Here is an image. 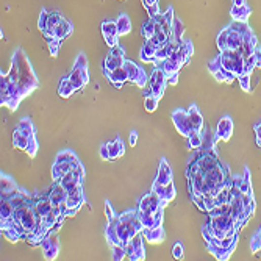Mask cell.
<instances>
[{
	"mask_svg": "<svg viewBox=\"0 0 261 261\" xmlns=\"http://www.w3.org/2000/svg\"><path fill=\"white\" fill-rule=\"evenodd\" d=\"M259 50H261V46H259Z\"/></svg>",
	"mask_w": 261,
	"mask_h": 261,
	"instance_id": "obj_51",
	"label": "cell"
},
{
	"mask_svg": "<svg viewBox=\"0 0 261 261\" xmlns=\"http://www.w3.org/2000/svg\"><path fill=\"white\" fill-rule=\"evenodd\" d=\"M190 113V119L193 124L194 132H200L202 133V128H203V116L200 115V111L197 108V105H191V108L188 109Z\"/></svg>",
	"mask_w": 261,
	"mask_h": 261,
	"instance_id": "obj_16",
	"label": "cell"
},
{
	"mask_svg": "<svg viewBox=\"0 0 261 261\" xmlns=\"http://www.w3.org/2000/svg\"><path fill=\"white\" fill-rule=\"evenodd\" d=\"M158 97H155V96H147L145 99H144V106H145V109L148 111V113H154V111L158 108Z\"/></svg>",
	"mask_w": 261,
	"mask_h": 261,
	"instance_id": "obj_31",
	"label": "cell"
},
{
	"mask_svg": "<svg viewBox=\"0 0 261 261\" xmlns=\"http://www.w3.org/2000/svg\"><path fill=\"white\" fill-rule=\"evenodd\" d=\"M72 30H73L72 24H70L69 21L63 19V21L57 25V28H55L53 34H55V38H57L58 41H63V40H66L67 36L72 33Z\"/></svg>",
	"mask_w": 261,
	"mask_h": 261,
	"instance_id": "obj_17",
	"label": "cell"
},
{
	"mask_svg": "<svg viewBox=\"0 0 261 261\" xmlns=\"http://www.w3.org/2000/svg\"><path fill=\"white\" fill-rule=\"evenodd\" d=\"M255 60H256V69H259L261 67V50L259 49L255 50Z\"/></svg>",
	"mask_w": 261,
	"mask_h": 261,
	"instance_id": "obj_48",
	"label": "cell"
},
{
	"mask_svg": "<svg viewBox=\"0 0 261 261\" xmlns=\"http://www.w3.org/2000/svg\"><path fill=\"white\" fill-rule=\"evenodd\" d=\"M58 252H60V246L49 247L47 250H44V258L46 259H55V258L58 256Z\"/></svg>",
	"mask_w": 261,
	"mask_h": 261,
	"instance_id": "obj_39",
	"label": "cell"
},
{
	"mask_svg": "<svg viewBox=\"0 0 261 261\" xmlns=\"http://www.w3.org/2000/svg\"><path fill=\"white\" fill-rule=\"evenodd\" d=\"M69 80L72 82V85L76 86V89H82L88 82H89V76H88V69H80L73 66V70L69 73Z\"/></svg>",
	"mask_w": 261,
	"mask_h": 261,
	"instance_id": "obj_9",
	"label": "cell"
},
{
	"mask_svg": "<svg viewBox=\"0 0 261 261\" xmlns=\"http://www.w3.org/2000/svg\"><path fill=\"white\" fill-rule=\"evenodd\" d=\"M233 5H238V7L246 5V0H233Z\"/></svg>",
	"mask_w": 261,
	"mask_h": 261,
	"instance_id": "obj_50",
	"label": "cell"
},
{
	"mask_svg": "<svg viewBox=\"0 0 261 261\" xmlns=\"http://www.w3.org/2000/svg\"><path fill=\"white\" fill-rule=\"evenodd\" d=\"M118 38L119 36H103V40H105V43L113 49V47H116V46H119V41H118Z\"/></svg>",
	"mask_w": 261,
	"mask_h": 261,
	"instance_id": "obj_43",
	"label": "cell"
},
{
	"mask_svg": "<svg viewBox=\"0 0 261 261\" xmlns=\"http://www.w3.org/2000/svg\"><path fill=\"white\" fill-rule=\"evenodd\" d=\"M154 193H157L160 196V199L164 203H169L174 197H175V186L174 183H167V184H160V186H154L152 188Z\"/></svg>",
	"mask_w": 261,
	"mask_h": 261,
	"instance_id": "obj_11",
	"label": "cell"
},
{
	"mask_svg": "<svg viewBox=\"0 0 261 261\" xmlns=\"http://www.w3.org/2000/svg\"><path fill=\"white\" fill-rule=\"evenodd\" d=\"M108 147H109V160H116L121 155V138H116L113 142H108Z\"/></svg>",
	"mask_w": 261,
	"mask_h": 261,
	"instance_id": "obj_28",
	"label": "cell"
},
{
	"mask_svg": "<svg viewBox=\"0 0 261 261\" xmlns=\"http://www.w3.org/2000/svg\"><path fill=\"white\" fill-rule=\"evenodd\" d=\"M127 256V252H125V247L122 244H116L113 246V259L116 261H121Z\"/></svg>",
	"mask_w": 261,
	"mask_h": 261,
	"instance_id": "obj_34",
	"label": "cell"
},
{
	"mask_svg": "<svg viewBox=\"0 0 261 261\" xmlns=\"http://www.w3.org/2000/svg\"><path fill=\"white\" fill-rule=\"evenodd\" d=\"M136 142H138V132H132V133H130V138H128V144L132 147H135Z\"/></svg>",
	"mask_w": 261,
	"mask_h": 261,
	"instance_id": "obj_47",
	"label": "cell"
},
{
	"mask_svg": "<svg viewBox=\"0 0 261 261\" xmlns=\"http://www.w3.org/2000/svg\"><path fill=\"white\" fill-rule=\"evenodd\" d=\"M64 19V17L60 14V13H57V11H53V13H49V21H47V30L46 31H43V33H49V34H52L53 38H55V34H53V31H55V28H57V25L61 22ZM57 40V38H55Z\"/></svg>",
	"mask_w": 261,
	"mask_h": 261,
	"instance_id": "obj_22",
	"label": "cell"
},
{
	"mask_svg": "<svg viewBox=\"0 0 261 261\" xmlns=\"http://www.w3.org/2000/svg\"><path fill=\"white\" fill-rule=\"evenodd\" d=\"M105 213H106V219L108 220H113L116 217V214L113 213V208H111V203L108 200L105 202Z\"/></svg>",
	"mask_w": 261,
	"mask_h": 261,
	"instance_id": "obj_44",
	"label": "cell"
},
{
	"mask_svg": "<svg viewBox=\"0 0 261 261\" xmlns=\"http://www.w3.org/2000/svg\"><path fill=\"white\" fill-rule=\"evenodd\" d=\"M105 77L109 80V83L116 86V88H122V85L125 82H128V72L125 69V66H121L115 70H103Z\"/></svg>",
	"mask_w": 261,
	"mask_h": 261,
	"instance_id": "obj_8",
	"label": "cell"
},
{
	"mask_svg": "<svg viewBox=\"0 0 261 261\" xmlns=\"http://www.w3.org/2000/svg\"><path fill=\"white\" fill-rule=\"evenodd\" d=\"M17 184L14 183V180L8 175L2 174V194H11L14 191H17Z\"/></svg>",
	"mask_w": 261,
	"mask_h": 261,
	"instance_id": "obj_26",
	"label": "cell"
},
{
	"mask_svg": "<svg viewBox=\"0 0 261 261\" xmlns=\"http://www.w3.org/2000/svg\"><path fill=\"white\" fill-rule=\"evenodd\" d=\"M47 21H49V11L47 10H41L40 21H38V27H40L41 33L47 30Z\"/></svg>",
	"mask_w": 261,
	"mask_h": 261,
	"instance_id": "obj_36",
	"label": "cell"
},
{
	"mask_svg": "<svg viewBox=\"0 0 261 261\" xmlns=\"http://www.w3.org/2000/svg\"><path fill=\"white\" fill-rule=\"evenodd\" d=\"M77 161V160H76ZM76 161H67V163H53V167H52V177L55 181H60V178L67 174L72 167H73V163Z\"/></svg>",
	"mask_w": 261,
	"mask_h": 261,
	"instance_id": "obj_13",
	"label": "cell"
},
{
	"mask_svg": "<svg viewBox=\"0 0 261 261\" xmlns=\"http://www.w3.org/2000/svg\"><path fill=\"white\" fill-rule=\"evenodd\" d=\"M125 58H124V49L121 46H116L111 49L108 57L103 61V70H115L121 66H124Z\"/></svg>",
	"mask_w": 261,
	"mask_h": 261,
	"instance_id": "obj_6",
	"label": "cell"
},
{
	"mask_svg": "<svg viewBox=\"0 0 261 261\" xmlns=\"http://www.w3.org/2000/svg\"><path fill=\"white\" fill-rule=\"evenodd\" d=\"M154 33H155V19H148L144 25H142V36L145 40H151L152 36H154Z\"/></svg>",
	"mask_w": 261,
	"mask_h": 261,
	"instance_id": "obj_29",
	"label": "cell"
},
{
	"mask_svg": "<svg viewBox=\"0 0 261 261\" xmlns=\"http://www.w3.org/2000/svg\"><path fill=\"white\" fill-rule=\"evenodd\" d=\"M76 67H80V69H88V58L85 53H80L77 60H76Z\"/></svg>",
	"mask_w": 261,
	"mask_h": 261,
	"instance_id": "obj_41",
	"label": "cell"
},
{
	"mask_svg": "<svg viewBox=\"0 0 261 261\" xmlns=\"http://www.w3.org/2000/svg\"><path fill=\"white\" fill-rule=\"evenodd\" d=\"M226 46H227V28H223L217 36V47L220 52H223L226 50Z\"/></svg>",
	"mask_w": 261,
	"mask_h": 261,
	"instance_id": "obj_37",
	"label": "cell"
},
{
	"mask_svg": "<svg viewBox=\"0 0 261 261\" xmlns=\"http://www.w3.org/2000/svg\"><path fill=\"white\" fill-rule=\"evenodd\" d=\"M172 181V171L169 163L166 161V158L161 160L160 163V169H158V175L154 181V186H160V184H167Z\"/></svg>",
	"mask_w": 261,
	"mask_h": 261,
	"instance_id": "obj_10",
	"label": "cell"
},
{
	"mask_svg": "<svg viewBox=\"0 0 261 261\" xmlns=\"http://www.w3.org/2000/svg\"><path fill=\"white\" fill-rule=\"evenodd\" d=\"M144 238L148 242H161L164 239V230L163 227H157V229H142L141 230Z\"/></svg>",
	"mask_w": 261,
	"mask_h": 261,
	"instance_id": "obj_18",
	"label": "cell"
},
{
	"mask_svg": "<svg viewBox=\"0 0 261 261\" xmlns=\"http://www.w3.org/2000/svg\"><path fill=\"white\" fill-rule=\"evenodd\" d=\"M172 121L175 124V128L178 130V133L183 135V136H190L194 128H193V124H191V119H190V113L184 109H175L172 111Z\"/></svg>",
	"mask_w": 261,
	"mask_h": 261,
	"instance_id": "obj_2",
	"label": "cell"
},
{
	"mask_svg": "<svg viewBox=\"0 0 261 261\" xmlns=\"http://www.w3.org/2000/svg\"><path fill=\"white\" fill-rule=\"evenodd\" d=\"M167 203H164L160 196L157 193H151V194H147L144 196L141 200H139V205H138V210L139 211H144V213H157L160 208L166 207Z\"/></svg>",
	"mask_w": 261,
	"mask_h": 261,
	"instance_id": "obj_4",
	"label": "cell"
},
{
	"mask_svg": "<svg viewBox=\"0 0 261 261\" xmlns=\"http://www.w3.org/2000/svg\"><path fill=\"white\" fill-rule=\"evenodd\" d=\"M183 31H184L183 22L180 19H174L172 27H171V38H169V41L180 44L181 43V38H183Z\"/></svg>",
	"mask_w": 261,
	"mask_h": 261,
	"instance_id": "obj_21",
	"label": "cell"
},
{
	"mask_svg": "<svg viewBox=\"0 0 261 261\" xmlns=\"http://www.w3.org/2000/svg\"><path fill=\"white\" fill-rule=\"evenodd\" d=\"M47 196H49V199L52 200L53 205H60V203H63L67 199V191L64 190V186L60 181H55L53 186H52V190H50V193Z\"/></svg>",
	"mask_w": 261,
	"mask_h": 261,
	"instance_id": "obj_12",
	"label": "cell"
},
{
	"mask_svg": "<svg viewBox=\"0 0 261 261\" xmlns=\"http://www.w3.org/2000/svg\"><path fill=\"white\" fill-rule=\"evenodd\" d=\"M210 70H216L217 67H223L230 72H233L236 77H241L246 73V61L242 58L239 50H223L219 53V57L208 63Z\"/></svg>",
	"mask_w": 261,
	"mask_h": 261,
	"instance_id": "obj_1",
	"label": "cell"
},
{
	"mask_svg": "<svg viewBox=\"0 0 261 261\" xmlns=\"http://www.w3.org/2000/svg\"><path fill=\"white\" fill-rule=\"evenodd\" d=\"M142 4H144V7L147 8L148 5H152V4H158V0H142Z\"/></svg>",
	"mask_w": 261,
	"mask_h": 261,
	"instance_id": "obj_49",
	"label": "cell"
},
{
	"mask_svg": "<svg viewBox=\"0 0 261 261\" xmlns=\"http://www.w3.org/2000/svg\"><path fill=\"white\" fill-rule=\"evenodd\" d=\"M250 250L253 253L259 252L261 250V229L258 230V233L252 238V242H250Z\"/></svg>",
	"mask_w": 261,
	"mask_h": 261,
	"instance_id": "obj_35",
	"label": "cell"
},
{
	"mask_svg": "<svg viewBox=\"0 0 261 261\" xmlns=\"http://www.w3.org/2000/svg\"><path fill=\"white\" fill-rule=\"evenodd\" d=\"M230 14H232V19H233V21L247 22L249 16L252 14V10H250L247 5H241V7H238V5H233V8H232Z\"/></svg>",
	"mask_w": 261,
	"mask_h": 261,
	"instance_id": "obj_14",
	"label": "cell"
},
{
	"mask_svg": "<svg viewBox=\"0 0 261 261\" xmlns=\"http://www.w3.org/2000/svg\"><path fill=\"white\" fill-rule=\"evenodd\" d=\"M250 76H252V73H242L241 77H238V82H239L241 89H244V91H247V92L252 91V86H250Z\"/></svg>",
	"mask_w": 261,
	"mask_h": 261,
	"instance_id": "obj_33",
	"label": "cell"
},
{
	"mask_svg": "<svg viewBox=\"0 0 261 261\" xmlns=\"http://www.w3.org/2000/svg\"><path fill=\"white\" fill-rule=\"evenodd\" d=\"M100 157L103 160H109V147H108V144H103L100 147Z\"/></svg>",
	"mask_w": 261,
	"mask_h": 261,
	"instance_id": "obj_45",
	"label": "cell"
},
{
	"mask_svg": "<svg viewBox=\"0 0 261 261\" xmlns=\"http://www.w3.org/2000/svg\"><path fill=\"white\" fill-rule=\"evenodd\" d=\"M147 13H148V17H152V19H155V17L160 14V10H158V4H152V5H148L147 8Z\"/></svg>",
	"mask_w": 261,
	"mask_h": 261,
	"instance_id": "obj_42",
	"label": "cell"
},
{
	"mask_svg": "<svg viewBox=\"0 0 261 261\" xmlns=\"http://www.w3.org/2000/svg\"><path fill=\"white\" fill-rule=\"evenodd\" d=\"M166 82H167L166 73L160 67H155V70L151 76V80H148V88L152 91V96H155L158 99L163 97L164 89H166Z\"/></svg>",
	"mask_w": 261,
	"mask_h": 261,
	"instance_id": "obj_3",
	"label": "cell"
},
{
	"mask_svg": "<svg viewBox=\"0 0 261 261\" xmlns=\"http://www.w3.org/2000/svg\"><path fill=\"white\" fill-rule=\"evenodd\" d=\"M13 213H14V205L11 203V200L2 197V205H0V219H2V223L8 222L13 217Z\"/></svg>",
	"mask_w": 261,
	"mask_h": 261,
	"instance_id": "obj_20",
	"label": "cell"
},
{
	"mask_svg": "<svg viewBox=\"0 0 261 261\" xmlns=\"http://www.w3.org/2000/svg\"><path fill=\"white\" fill-rule=\"evenodd\" d=\"M253 130H255V133H256V145L261 147V122L256 124V125L253 127Z\"/></svg>",
	"mask_w": 261,
	"mask_h": 261,
	"instance_id": "obj_46",
	"label": "cell"
},
{
	"mask_svg": "<svg viewBox=\"0 0 261 261\" xmlns=\"http://www.w3.org/2000/svg\"><path fill=\"white\" fill-rule=\"evenodd\" d=\"M155 52H157V46L152 44L151 40H145L141 49V60L144 63H155Z\"/></svg>",
	"mask_w": 261,
	"mask_h": 261,
	"instance_id": "obj_15",
	"label": "cell"
},
{
	"mask_svg": "<svg viewBox=\"0 0 261 261\" xmlns=\"http://www.w3.org/2000/svg\"><path fill=\"white\" fill-rule=\"evenodd\" d=\"M17 130L24 135V136H28V138H34V127L31 124L30 119H24L19 122V125H17Z\"/></svg>",
	"mask_w": 261,
	"mask_h": 261,
	"instance_id": "obj_25",
	"label": "cell"
},
{
	"mask_svg": "<svg viewBox=\"0 0 261 261\" xmlns=\"http://www.w3.org/2000/svg\"><path fill=\"white\" fill-rule=\"evenodd\" d=\"M76 160H79V158L72 151H63L57 155L55 163H67V161H76Z\"/></svg>",
	"mask_w": 261,
	"mask_h": 261,
	"instance_id": "obj_30",
	"label": "cell"
},
{
	"mask_svg": "<svg viewBox=\"0 0 261 261\" xmlns=\"http://www.w3.org/2000/svg\"><path fill=\"white\" fill-rule=\"evenodd\" d=\"M232 133H233V121L230 116H226L222 118L216 127V133H214V138H213V142L216 144L217 141H229L232 138Z\"/></svg>",
	"mask_w": 261,
	"mask_h": 261,
	"instance_id": "obj_7",
	"label": "cell"
},
{
	"mask_svg": "<svg viewBox=\"0 0 261 261\" xmlns=\"http://www.w3.org/2000/svg\"><path fill=\"white\" fill-rule=\"evenodd\" d=\"M76 86L72 85V82L69 80V77H64L60 83V88H58V94L63 97V99H69L73 92H76Z\"/></svg>",
	"mask_w": 261,
	"mask_h": 261,
	"instance_id": "obj_23",
	"label": "cell"
},
{
	"mask_svg": "<svg viewBox=\"0 0 261 261\" xmlns=\"http://www.w3.org/2000/svg\"><path fill=\"white\" fill-rule=\"evenodd\" d=\"M190 148H199L202 144H203V139H202V135H200V132H193L190 136Z\"/></svg>",
	"mask_w": 261,
	"mask_h": 261,
	"instance_id": "obj_32",
	"label": "cell"
},
{
	"mask_svg": "<svg viewBox=\"0 0 261 261\" xmlns=\"http://www.w3.org/2000/svg\"><path fill=\"white\" fill-rule=\"evenodd\" d=\"M211 73L214 76V79H216L217 82H220V83H232V82L238 80V77L235 76L233 72H230V70H227V69H223V67H217V69L213 70Z\"/></svg>",
	"mask_w": 261,
	"mask_h": 261,
	"instance_id": "obj_19",
	"label": "cell"
},
{
	"mask_svg": "<svg viewBox=\"0 0 261 261\" xmlns=\"http://www.w3.org/2000/svg\"><path fill=\"white\" fill-rule=\"evenodd\" d=\"M172 255H174V258H175V259H183L184 252H183V244H181V242H177V244L174 246V249H172Z\"/></svg>",
	"mask_w": 261,
	"mask_h": 261,
	"instance_id": "obj_40",
	"label": "cell"
},
{
	"mask_svg": "<svg viewBox=\"0 0 261 261\" xmlns=\"http://www.w3.org/2000/svg\"><path fill=\"white\" fill-rule=\"evenodd\" d=\"M116 24H118V33H119V36L128 34L130 31H132V22H130V17L127 14H124V13L119 14Z\"/></svg>",
	"mask_w": 261,
	"mask_h": 261,
	"instance_id": "obj_24",
	"label": "cell"
},
{
	"mask_svg": "<svg viewBox=\"0 0 261 261\" xmlns=\"http://www.w3.org/2000/svg\"><path fill=\"white\" fill-rule=\"evenodd\" d=\"M100 30H102V34L103 36H119V33H118V24L113 22V21H105V22H102Z\"/></svg>",
	"mask_w": 261,
	"mask_h": 261,
	"instance_id": "obj_27",
	"label": "cell"
},
{
	"mask_svg": "<svg viewBox=\"0 0 261 261\" xmlns=\"http://www.w3.org/2000/svg\"><path fill=\"white\" fill-rule=\"evenodd\" d=\"M60 46H61V41L58 40H53L49 43V49H50V55L53 58H57L58 57V52H60Z\"/></svg>",
	"mask_w": 261,
	"mask_h": 261,
	"instance_id": "obj_38",
	"label": "cell"
},
{
	"mask_svg": "<svg viewBox=\"0 0 261 261\" xmlns=\"http://www.w3.org/2000/svg\"><path fill=\"white\" fill-rule=\"evenodd\" d=\"M127 72H128V82H132V83H136L139 88H144L148 82H147V76H145V72L138 66L135 64L133 61H130V60H125L124 63Z\"/></svg>",
	"mask_w": 261,
	"mask_h": 261,
	"instance_id": "obj_5",
	"label": "cell"
}]
</instances>
